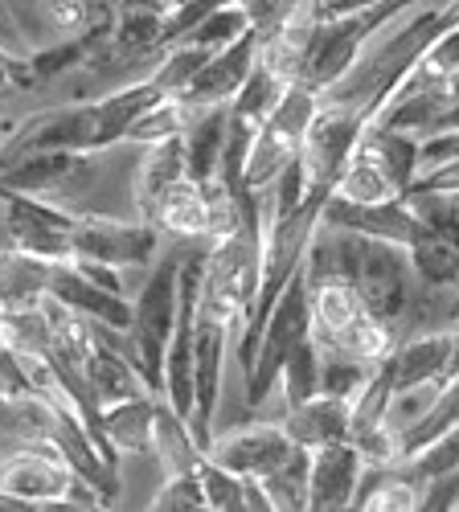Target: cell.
Returning a JSON list of instances; mask_svg holds the SVG:
<instances>
[{"label": "cell", "instance_id": "d4e9b609", "mask_svg": "<svg viewBox=\"0 0 459 512\" xmlns=\"http://www.w3.org/2000/svg\"><path fill=\"white\" fill-rule=\"evenodd\" d=\"M193 472L201 480V496H205V508H218V512H246V484L238 472H230V467L214 463L210 455H197Z\"/></svg>", "mask_w": 459, "mask_h": 512}, {"label": "cell", "instance_id": "277c9868", "mask_svg": "<svg viewBox=\"0 0 459 512\" xmlns=\"http://www.w3.org/2000/svg\"><path fill=\"white\" fill-rule=\"evenodd\" d=\"M312 115H316V91L304 87V82H287L275 111L267 115V123L255 132V140H250L242 156V189L250 197L267 193L279 181L283 168L300 156Z\"/></svg>", "mask_w": 459, "mask_h": 512}, {"label": "cell", "instance_id": "4dcf8cb0", "mask_svg": "<svg viewBox=\"0 0 459 512\" xmlns=\"http://www.w3.org/2000/svg\"><path fill=\"white\" fill-rule=\"evenodd\" d=\"M443 17H447V25L459 21V0H443Z\"/></svg>", "mask_w": 459, "mask_h": 512}, {"label": "cell", "instance_id": "30bf717a", "mask_svg": "<svg viewBox=\"0 0 459 512\" xmlns=\"http://www.w3.org/2000/svg\"><path fill=\"white\" fill-rule=\"evenodd\" d=\"M144 222L173 242H205L210 238V193L193 177H177L148 209Z\"/></svg>", "mask_w": 459, "mask_h": 512}, {"label": "cell", "instance_id": "f546056e", "mask_svg": "<svg viewBox=\"0 0 459 512\" xmlns=\"http://www.w3.org/2000/svg\"><path fill=\"white\" fill-rule=\"evenodd\" d=\"M369 5H378V0H312V9H316L320 21L345 17V13H357V9H369Z\"/></svg>", "mask_w": 459, "mask_h": 512}, {"label": "cell", "instance_id": "cb8c5ba5", "mask_svg": "<svg viewBox=\"0 0 459 512\" xmlns=\"http://www.w3.org/2000/svg\"><path fill=\"white\" fill-rule=\"evenodd\" d=\"M189 119H193V107H185L177 95H160L152 107H144V111L128 123V132H123V140H119V144L144 148V144H156V140L181 136Z\"/></svg>", "mask_w": 459, "mask_h": 512}, {"label": "cell", "instance_id": "44dd1931", "mask_svg": "<svg viewBox=\"0 0 459 512\" xmlns=\"http://www.w3.org/2000/svg\"><path fill=\"white\" fill-rule=\"evenodd\" d=\"M357 148H365L373 160H378L386 173L402 185L419 177V136H410V132H398V127H386V123H369L365 132L357 136Z\"/></svg>", "mask_w": 459, "mask_h": 512}, {"label": "cell", "instance_id": "4316f807", "mask_svg": "<svg viewBox=\"0 0 459 512\" xmlns=\"http://www.w3.org/2000/svg\"><path fill=\"white\" fill-rule=\"evenodd\" d=\"M275 386L283 394V406H296V402L320 394V353L312 349V340H304V345L287 357Z\"/></svg>", "mask_w": 459, "mask_h": 512}, {"label": "cell", "instance_id": "3957f363", "mask_svg": "<svg viewBox=\"0 0 459 512\" xmlns=\"http://www.w3.org/2000/svg\"><path fill=\"white\" fill-rule=\"evenodd\" d=\"M0 500L21 508H107L111 500L74 476V467L50 447H13L0 455Z\"/></svg>", "mask_w": 459, "mask_h": 512}, {"label": "cell", "instance_id": "5bb4252c", "mask_svg": "<svg viewBox=\"0 0 459 512\" xmlns=\"http://www.w3.org/2000/svg\"><path fill=\"white\" fill-rule=\"evenodd\" d=\"M283 431L291 435V443H300L308 451L324 447V443H337L349 439V398L341 394H312L296 406L283 410Z\"/></svg>", "mask_w": 459, "mask_h": 512}, {"label": "cell", "instance_id": "4fadbf2b", "mask_svg": "<svg viewBox=\"0 0 459 512\" xmlns=\"http://www.w3.org/2000/svg\"><path fill=\"white\" fill-rule=\"evenodd\" d=\"M320 222L337 226V230L365 234V238H386V242H398V246H406L414 234L423 230V222L414 218V209L402 197L382 201V205H349V201H337V197H324Z\"/></svg>", "mask_w": 459, "mask_h": 512}, {"label": "cell", "instance_id": "83f0119b", "mask_svg": "<svg viewBox=\"0 0 459 512\" xmlns=\"http://www.w3.org/2000/svg\"><path fill=\"white\" fill-rule=\"evenodd\" d=\"M148 508H160V512L164 508H169V512H197V508H205L201 480H197L193 467H189V472H169V476H164V484L156 488Z\"/></svg>", "mask_w": 459, "mask_h": 512}, {"label": "cell", "instance_id": "52a82bcc", "mask_svg": "<svg viewBox=\"0 0 459 512\" xmlns=\"http://www.w3.org/2000/svg\"><path fill=\"white\" fill-rule=\"evenodd\" d=\"M291 435L275 418H238V422H218L205 443V455L214 463L230 467L238 476H267L271 467L287 455Z\"/></svg>", "mask_w": 459, "mask_h": 512}, {"label": "cell", "instance_id": "5b68a950", "mask_svg": "<svg viewBox=\"0 0 459 512\" xmlns=\"http://www.w3.org/2000/svg\"><path fill=\"white\" fill-rule=\"evenodd\" d=\"M160 254V234L144 218H111V213H74L70 259L99 263L119 275L148 271Z\"/></svg>", "mask_w": 459, "mask_h": 512}, {"label": "cell", "instance_id": "d6986e66", "mask_svg": "<svg viewBox=\"0 0 459 512\" xmlns=\"http://www.w3.org/2000/svg\"><path fill=\"white\" fill-rule=\"evenodd\" d=\"M181 140H185V177H193L201 185L214 181L218 164H222V148H226V103L193 111Z\"/></svg>", "mask_w": 459, "mask_h": 512}, {"label": "cell", "instance_id": "ffe728a7", "mask_svg": "<svg viewBox=\"0 0 459 512\" xmlns=\"http://www.w3.org/2000/svg\"><path fill=\"white\" fill-rule=\"evenodd\" d=\"M201 447L189 431V418H181L169 402H156V418H152V447H148V459H156L160 476L169 472H189V467L197 463Z\"/></svg>", "mask_w": 459, "mask_h": 512}, {"label": "cell", "instance_id": "484cf974", "mask_svg": "<svg viewBox=\"0 0 459 512\" xmlns=\"http://www.w3.org/2000/svg\"><path fill=\"white\" fill-rule=\"evenodd\" d=\"M246 29H250L246 13L230 0V5L205 13L197 25H189V29H185L181 37H173V41H189V46H205V50H222V46H230V41H238Z\"/></svg>", "mask_w": 459, "mask_h": 512}, {"label": "cell", "instance_id": "6da1fadb", "mask_svg": "<svg viewBox=\"0 0 459 512\" xmlns=\"http://www.w3.org/2000/svg\"><path fill=\"white\" fill-rule=\"evenodd\" d=\"M337 267H341V279L357 291V300L369 316L390 324L398 332V340L406 332H414V308H419L423 283L406 259V246L386 242V238H365L353 230H337Z\"/></svg>", "mask_w": 459, "mask_h": 512}, {"label": "cell", "instance_id": "9a60e30c", "mask_svg": "<svg viewBox=\"0 0 459 512\" xmlns=\"http://www.w3.org/2000/svg\"><path fill=\"white\" fill-rule=\"evenodd\" d=\"M156 402L160 394H136V398H123L115 406H107L99 414V435L103 447L119 459V455H148L152 447V418H156Z\"/></svg>", "mask_w": 459, "mask_h": 512}, {"label": "cell", "instance_id": "7c38bea8", "mask_svg": "<svg viewBox=\"0 0 459 512\" xmlns=\"http://www.w3.org/2000/svg\"><path fill=\"white\" fill-rule=\"evenodd\" d=\"M316 29H320V17L312 9V0H296V9L275 29L259 33V66L279 82H296L316 41Z\"/></svg>", "mask_w": 459, "mask_h": 512}, {"label": "cell", "instance_id": "e0dca14e", "mask_svg": "<svg viewBox=\"0 0 459 512\" xmlns=\"http://www.w3.org/2000/svg\"><path fill=\"white\" fill-rule=\"evenodd\" d=\"M406 259H410V267H414V275H419L423 287H435V291H455L459 287V234L423 226L406 242Z\"/></svg>", "mask_w": 459, "mask_h": 512}, {"label": "cell", "instance_id": "ba28073f", "mask_svg": "<svg viewBox=\"0 0 459 512\" xmlns=\"http://www.w3.org/2000/svg\"><path fill=\"white\" fill-rule=\"evenodd\" d=\"M255 66H259V33L246 29L238 41H230V46H222V50H214L210 58H205V66L193 74V82L177 99L185 107H193V111L222 107V103L234 99V91L250 78Z\"/></svg>", "mask_w": 459, "mask_h": 512}, {"label": "cell", "instance_id": "ac0fdd59", "mask_svg": "<svg viewBox=\"0 0 459 512\" xmlns=\"http://www.w3.org/2000/svg\"><path fill=\"white\" fill-rule=\"evenodd\" d=\"M328 197L349 201V205H382V201H398L402 197V185L365 148L353 144V152L341 164V173H337V181H332Z\"/></svg>", "mask_w": 459, "mask_h": 512}, {"label": "cell", "instance_id": "1f68e13d", "mask_svg": "<svg viewBox=\"0 0 459 512\" xmlns=\"http://www.w3.org/2000/svg\"><path fill=\"white\" fill-rule=\"evenodd\" d=\"M0 103H9V99H0Z\"/></svg>", "mask_w": 459, "mask_h": 512}, {"label": "cell", "instance_id": "7402d4cb", "mask_svg": "<svg viewBox=\"0 0 459 512\" xmlns=\"http://www.w3.org/2000/svg\"><path fill=\"white\" fill-rule=\"evenodd\" d=\"M308 467H312V451L291 443L287 455L271 467L267 476H255L267 492V504L271 512H296V508H308Z\"/></svg>", "mask_w": 459, "mask_h": 512}, {"label": "cell", "instance_id": "f1b7e54d", "mask_svg": "<svg viewBox=\"0 0 459 512\" xmlns=\"http://www.w3.org/2000/svg\"><path fill=\"white\" fill-rule=\"evenodd\" d=\"M234 5L246 13L250 29H255V33H267V29H275L291 9H296V0H234Z\"/></svg>", "mask_w": 459, "mask_h": 512}, {"label": "cell", "instance_id": "8fae6325", "mask_svg": "<svg viewBox=\"0 0 459 512\" xmlns=\"http://www.w3.org/2000/svg\"><path fill=\"white\" fill-rule=\"evenodd\" d=\"M361 472H365V459L349 439L316 447L312 467H308V508H316V512L353 508Z\"/></svg>", "mask_w": 459, "mask_h": 512}, {"label": "cell", "instance_id": "8992f818", "mask_svg": "<svg viewBox=\"0 0 459 512\" xmlns=\"http://www.w3.org/2000/svg\"><path fill=\"white\" fill-rule=\"evenodd\" d=\"M70 234H74L70 209H58L50 201H37L0 185V246L25 250L46 263H62L70 259Z\"/></svg>", "mask_w": 459, "mask_h": 512}, {"label": "cell", "instance_id": "2e32d148", "mask_svg": "<svg viewBox=\"0 0 459 512\" xmlns=\"http://www.w3.org/2000/svg\"><path fill=\"white\" fill-rule=\"evenodd\" d=\"M177 177H185V140L181 136L136 148V156H132V205H136V218H144V209Z\"/></svg>", "mask_w": 459, "mask_h": 512}, {"label": "cell", "instance_id": "603a6c76", "mask_svg": "<svg viewBox=\"0 0 459 512\" xmlns=\"http://www.w3.org/2000/svg\"><path fill=\"white\" fill-rule=\"evenodd\" d=\"M46 271H50L46 259L0 246V308L29 304L37 295H46Z\"/></svg>", "mask_w": 459, "mask_h": 512}, {"label": "cell", "instance_id": "9c48e42d", "mask_svg": "<svg viewBox=\"0 0 459 512\" xmlns=\"http://www.w3.org/2000/svg\"><path fill=\"white\" fill-rule=\"evenodd\" d=\"M46 295H54V300L66 304L70 312L87 316L95 324H107V328H119V332L128 328V316H132L128 295L107 291L103 283H95L87 271H82L74 259L50 263V271H46Z\"/></svg>", "mask_w": 459, "mask_h": 512}, {"label": "cell", "instance_id": "7a4b0ae2", "mask_svg": "<svg viewBox=\"0 0 459 512\" xmlns=\"http://www.w3.org/2000/svg\"><path fill=\"white\" fill-rule=\"evenodd\" d=\"M189 242H173V250H160L152 267L144 271V283L136 295H128L132 316H128V349L132 361L140 365L148 390L160 394V373H164V349H169L173 336V320H177V275H181V259H185Z\"/></svg>", "mask_w": 459, "mask_h": 512}]
</instances>
